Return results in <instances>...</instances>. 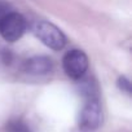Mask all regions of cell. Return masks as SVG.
Masks as SVG:
<instances>
[{"mask_svg": "<svg viewBox=\"0 0 132 132\" xmlns=\"http://www.w3.org/2000/svg\"><path fill=\"white\" fill-rule=\"evenodd\" d=\"M32 32L43 44H45L51 49L60 51L66 44V36L63 35V32L51 22L38 21L32 27Z\"/></svg>", "mask_w": 132, "mask_h": 132, "instance_id": "obj_1", "label": "cell"}, {"mask_svg": "<svg viewBox=\"0 0 132 132\" xmlns=\"http://www.w3.org/2000/svg\"><path fill=\"white\" fill-rule=\"evenodd\" d=\"M62 66L68 77L71 79H80L88 69V57L80 49H71L63 56Z\"/></svg>", "mask_w": 132, "mask_h": 132, "instance_id": "obj_2", "label": "cell"}, {"mask_svg": "<svg viewBox=\"0 0 132 132\" xmlns=\"http://www.w3.org/2000/svg\"><path fill=\"white\" fill-rule=\"evenodd\" d=\"M25 30H26V21L21 14L16 12H11L0 20V35L7 42L18 40L23 35Z\"/></svg>", "mask_w": 132, "mask_h": 132, "instance_id": "obj_3", "label": "cell"}, {"mask_svg": "<svg viewBox=\"0 0 132 132\" xmlns=\"http://www.w3.org/2000/svg\"><path fill=\"white\" fill-rule=\"evenodd\" d=\"M102 123V109L98 98L87 100L79 115V127L86 131L97 129Z\"/></svg>", "mask_w": 132, "mask_h": 132, "instance_id": "obj_4", "label": "cell"}, {"mask_svg": "<svg viewBox=\"0 0 132 132\" xmlns=\"http://www.w3.org/2000/svg\"><path fill=\"white\" fill-rule=\"evenodd\" d=\"M23 69L26 73L32 74V75H44L52 71L53 62L47 56H35V57L29 58L25 62Z\"/></svg>", "mask_w": 132, "mask_h": 132, "instance_id": "obj_5", "label": "cell"}, {"mask_svg": "<svg viewBox=\"0 0 132 132\" xmlns=\"http://www.w3.org/2000/svg\"><path fill=\"white\" fill-rule=\"evenodd\" d=\"M5 132H32V131L23 119L13 118L5 124Z\"/></svg>", "mask_w": 132, "mask_h": 132, "instance_id": "obj_6", "label": "cell"}, {"mask_svg": "<svg viewBox=\"0 0 132 132\" xmlns=\"http://www.w3.org/2000/svg\"><path fill=\"white\" fill-rule=\"evenodd\" d=\"M79 91L80 93L87 98V100H91V98H97V87L93 82H91L89 79H84L82 80L80 86H79Z\"/></svg>", "mask_w": 132, "mask_h": 132, "instance_id": "obj_7", "label": "cell"}, {"mask_svg": "<svg viewBox=\"0 0 132 132\" xmlns=\"http://www.w3.org/2000/svg\"><path fill=\"white\" fill-rule=\"evenodd\" d=\"M118 87H119L122 91H124L126 93H131V83H129V80H128L126 77L119 78V80H118Z\"/></svg>", "mask_w": 132, "mask_h": 132, "instance_id": "obj_8", "label": "cell"}, {"mask_svg": "<svg viewBox=\"0 0 132 132\" xmlns=\"http://www.w3.org/2000/svg\"><path fill=\"white\" fill-rule=\"evenodd\" d=\"M12 9H11V5L5 2H3V0H0V20H2L3 17H5L8 13H11Z\"/></svg>", "mask_w": 132, "mask_h": 132, "instance_id": "obj_9", "label": "cell"}]
</instances>
